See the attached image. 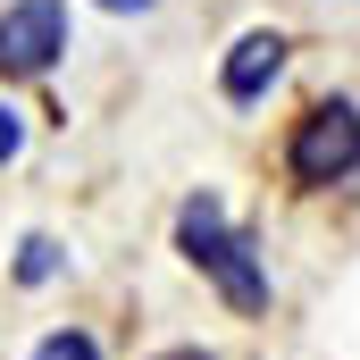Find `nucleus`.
<instances>
[{"label": "nucleus", "mask_w": 360, "mask_h": 360, "mask_svg": "<svg viewBox=\"0 0 360 360\" xmlns=\"http://www.w3.org/2000/svg\"><path fill=\"white\" fill-rule=\"evenodd\" d=\"M176 243H184V260L210 276L243 319H260V310H269V269H260L252 235H235V226H226V201H218V193H193V201L176 210Z\"/></svg>", "instance_id": "f257e3e1"}, {"label": "nucleus", "mask_w": 360, "mask_h": 360, "mask_svg": "<svg viewBox=\"0 0 360 360\" xmlns=\"http://www.w3.org/2000/svg\"><path fill=\"white\" fill-rule=\"evenodd\" d=\"M360 168V109L352 101H319L310 117H293L285 134V176L302 193H327V184H352Z\"/></svg>", "instance_id": "f03ea898"}, {"label": "nucleus", "mask_w": 360, "mask_h": 360, "mask_svg": "<svg viewBox=\"0 0 360 360\" xmlns=\"http://www.w3.org/2000/svg\"><path fill=\"white\" fill-rule=\"evenodd\" d=\"M68 51V0H8L0 8V76H51Z\"/></svg>", "instance_id": "7ed1b4c3"}, {"label": "nucleus", "mask_w": 360, "mask_h": 360, "mask_svg": "<svg viewBox=\"0 0 360 360\" xmlns=\"http://www.w3.org/2000/svg\"><path fill=\"white\" fill-rule=\"evenodd\" d=\"M276 76H285V34H276V25H252V34L226 51V68H218V92H226L235 109H252V101H260Z\"/></svg>", "instance_id": "20e7f679"}, {"label": "nucleus", "mask_w": 360, "mask_h": 360, "mask_svg": "<svg viewBox=\"0 0 360 360\" xmlns=\"http://www.w3.org/2000/svg\"><path fill=\"white\" fill-rule=\"evenodd\" d=\"M17 276H25V285H51V276H59V243H51V235H25V243H17Z\"/></svg>", "instance_id": "39448f33"}, {"label": "nucleus", "mask_w": 360, "mask_h": 360, "mask_svg": "<svg viewBox=\"0 0 360 360\" xmlns=\"http://www.w3.org/2000/svg\"><path fill=\"white\" fill-rule=\"evenodd\" d=\"M34 360H101V344H92L84 327H59V335H42V344H34Z\"/></svg>", "instance_id": "423d86ee"}, {"label": "nucleus", "mask_w": 360, "mask_h": 360, "mask_svg": "<svg viewBox=\"0 0 360 360\" xmlns=\"http://www.w3.org/2000/svg\"><path fill=\"white\" fill-rule=\"evenodd\" d=\"M17 151H25V117H17V109H8V101H0V168H8V160H17Z\"/></svg>", "instance_id": "0eeeda50"}, {"label": "nucleus", "mask_w": 360, "mask_h": 360, "mask_svg": "<svg viewBox=\"0 0 360 360\" xmlns=\"http://www.w3.org/2000/svg\"><path fill=\"white\" fill-rule=\"evenodd\" d=\"M101 8H117V17H143V8H151V0H101Z\"/></svg>", "instance_id": "6e6552de"}, {"label": "nucleus", "mask_w": 360, "mask_h": 360, "mask_svg": "<svg viewBox=\"0 0 360 360\" xmlns=\"http://www.w3.org/2000/svg\"><path fill=\"white\" fill-rule=\"evenodd\" d=\"M160 360H210V352H160Z\"/></svg>", "instance_id": "1a4fd4ad"}]
</instances>
